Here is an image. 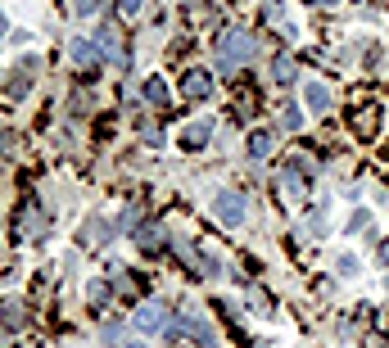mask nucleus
I'll return each instance as SVG.
<instances>
[{
    "instance_id": "nucleus-1",
    "label": "nucleus",
    "mask_w": 389,
    "mask_h": 348,
    "mask_svg": "<svg viewBox=\"0 0 389 348\" xmlns=\"http://www.w3.org/2000/svg\"><path fill=\"white\" fill-rule=\"evenodd\" d=\"M254 50H258V45H254V36L249 32H222V41H217V59H222V68H240V64H249V59H254Z\"/></svg>"
},
{
    "instance_id": "nucleus-2",
    "label": "nucleus",
    "mask_w": 389,
    "mask_h": 348,
    "mask_svg": "<svg viewBox=\"0 0 389 348\" xmlns=\"http://www.w3.org/2000/svg\"><path fill=\"white\" fill-rule=\"evenodd\" d=\"M213 213H217V222L240 227V222H245V195H236V190H222V195H217V204H213Z\"/></svg>"
},
{
    "instance_id": "nucleus-3",
    "label": "nucleus",
    "mask_w": 389,
    "mask_h": 348,
    "mask_svg": "<svg viewBox=\"0 0 389 348\" xmlns=\"http://www.w3.org/2000/svg\"><path fill=\"white\" fill-rule=\"evenodd\" d=\"M181 86H186V95H190V100H208V91H213V77H208L204 68H190Z\"/></svg>"
},
{
    "instance_id": "nucleus-4",
    "label": "nucleus",
    "mask_w": 389,
    "mask_h": 348,
    "mask_svg": "<svg viewBox=\"0 0 389 348\" xmlns=\"http://www.w3.org/2000/svg\"><path fill=\"white\" fill-rule=\"evenodd\" d=\"M303 100H308V109H313V113L331 109V91H326L322 82H308V86H303Z\"/></svg>"
},
{
    "instance_id": "nucleus-5",
    "label": "nucleus",
    "mask_w": 389,
    "mask_h": 348,
    "mask_svg": "<svg viewBox=\"0 0 389 348\" xmlns=\"http://www.w3.org/2000/svg\"><path fill=\"white\" fill-rule=\"evenodd\" d=\"M163 321H168V312H163L159 303H145L141 312H136V326H141V330H159Z\"/></svg>"
},
{
    "instance_id": "nucleus-6",
    "label": "nucleus",
    "mask_w": 389,
    "mask_h": 348,
    "mask_svg": "<svg viewBox=\"0 0 389 348\" xmlns=\"http://www.w3.org/2000/svg\"><path fill=\"white\" fill-rule=\"evenodd\" d=\"M271 77H276V86H294V59L290 55H276V59H271Z\"/></svg>"
},
{
    "instance_id": "nucleus-7",
    "label": "nucleus",
    "mask_w": 389,
    "mask_h": 348,
    "mask_svg": "<svg viewBox=\"0 0 389 348\" xmlns=\"http://www.w3.org/2000/svg\"><path fill=\"white\" fill-rule=\"evenodd\" d=\"M73 59H77V64H87V68H96V64H100L96 41H73Z\"/></svg>"
},
{
    "instance_id": "nucleus-8",
    "label": "nucleus",
    "mask_w": 389,
    "mask_h": 348,
    "mask_svg": "<svg viewBox=\"0 0 389 348\" xmlns=\"http://www.w3.org/2000/svg\"><path fill=\"white\" fill-rule=\"evenodd\" d=\"M249 154H254V159H267L271 154V131H254V136H249Z\"/></svg>"
},
{
    "instance_id": "nucleus-9",
    "label": "nucleus",
    "mask_w": 389,
    "mask_h": 348,
    "mask_svg": "<svg viewBox=\"0 0 389 348\" xmlns=\"http://www.w3.org/2000/svg\"><path fill=\"white\" fill-rule=\"evenodd\" d=\"M100 45H104V55H109V59H118V64H122V50H118V32H113V27H104V32H100Z\"/></svg>"
},
{
    "instance_id": "nucleus-10",
    "label": "nucleus",
    "mask_w": 389,
    "mask_h": 348,
    "mask_svg": "<svg viewBox=\"0 0 389 348\" xmlns=\"http://www.w3.org/2000/svg\"><path fill=\"white\" fill-rule=\"evenodd\" d=\"M281 127H285V131H299V127H303L299 104H285V109H281Z\"/></svg>"
},
{
    "instance_id": "nucleus-11",
    "label": "nucleus",
    "mask_w": 389,
    "mask_h": 348,
    "mask_svg": "<svg viewBox=\"0 0 389 348\" xmlns=\"http://www.w3.org/2000/svg\"><path fill=\"white\" fill-rule=\"evenodd\" d=\"M308 231H313V235H322V231H326V204L308 208Z\"/></svg>"
},
{
    "instance_id": "nucleus-12",
    "label": "nucleus",
    "mask_w": 389,
    "mask_h": 348,
    "mask_svg": "<svg viewBox=\"0 0 389 348\" xmlns=\"http://www.w3.org/2000/svg\"><path fill=\"white\" fill-rule=\"evenodd\" d=\"M208 141V122H190L186 127V145H204Z\"/></svg>"
},
{
    "instance_id": "nucleus-13",
    "label": "nucleus",
    "mask_w": 389,
    "mask_h": 348,
    "mask_svg": "<svg viewBox=\"0 0 389 348\" xmlns=\"http://www.w3.org/2000/svg\"><path fill=\"white\" fill-rule=\"evenodd\" d=\"M145 100H154V104H163V100H168V91H163L159 77H154V82H145Z\"/></svg>"
},
{
    "instance_id": "nucleus-14",
    "label": "nucleus",
    "mask_w": 389,
    "mask_h": 348,
    "mask_svg": "<svg viewBox=\"0 0 389 348\" xmlns=\"http://www.w3.org/2000/svg\"><path fill=\"white\" fill-rule=\"evenodd\" d=\"M335 272H340V276H353V272H357V258H353V253H344V258L335 262Z\"/></svg>"
},
{
    "instance_id": "nucleus-15",
    "label": "nucleus",
    "mask_w": 389,
    "mask_h": 348,
    "mask_svg": "<svg viewBox=\"0 0 389 348\" xmlns=\"http://www.w3.org/2000/svg\"><path fill=\"white\" fill-rule=\"evenodd\" d=\"M362 227H367V213H362V208H357L353 218H348V235H357V231H362Z\"/></svg>"
},
{
    "instance_id": "nucleus-16",
    "label": "nucleus",
    "mask_w": 389,
    "mask_h": 348,
    "mask_svg": "<svg viewBox=\"0 0 389 348\" xmlns=\"http://www.w3.org/2000/svg\"><path fill=\"white\" fill-rule=\"evenodd\" d=\"M376 262L389 272V240H380V244H376Z\"/></svg>"
},
{
    "instance_id": "nucleus-17",
    "label": "nucleus",
    "mask_w": 389,
    "mask_h": 348,
    "mask_svg": "<svg viewBox=\"0 0 389 348\" xmlns=\"http://www.w3.org/2000/svg\"><path fill=\"white\" fill-rule=\"evenodd\" d=\"M87 294H91V299H104L109 285H104V281H91V285H87Z\"/></svg>"
},
{
    "instance_id": "nucleus-18",
    "label": "nucleus",
    "mask_w": 389,
    "mask_h": 348,
    "mask_svg": "<svg viewBox=\"0 0 389 348\" xmlns=\"http://www.w3.org/2000/svg\"><path fill=\"white\" fill-rule=\"evenodd\" d=\"M118 10L122 14H136V10H141V0H118Z\"/></svg>"
},
{
    "instance_id": "nucleus-19",
    "label": "nucleus",
    "mask_w": 389,
    "mask_h": 348,
    "mask_svg": "<svg viewBox=\"0 0 389 348\" xmlns=\"http://www.w3.org/2000/svg\"><path fill=\"white\" fill-rule=\"evenodd\" d=\"M96 5H100V0H77V10H82V14H96Z\"/></svg>"
},
{
    "instance_id": "nucleus-20",
    "label": "nucleus",
    "mask_w": 389,
    "mask_h": 348,
    "mask_svg": "<svg viewBox=\"0 0 389 348\" xmlns=\"http://www.w3.org/2000/svg\"><path fill=\"white\" fill-rule=\"evenodd\" d=\"M303 5H340V0H303Z\"/></svg>"
},
{
    "instance_id": "nucleus-21",
    "label": "nucleus",
    "mask_w": 389,
    "mask_h": 348,
    "mask_svg": "<svg viewBox=\"0 0 389 348\" xmlns=\"http://www.w3.org/2000/svg\"><path fill=\"white\" fill-rule=\"evenodd\" d=\"M0 32H5V19H0Z\"/></svg>"
},
{
    "instance_id": "nucleus-22",
    "label": "nucleus",
    "mask_w": 389,
    "mask_h": 348,
    "mask_svg": "<svg viewBox=\"0 0 389 348\" xmlns=\"http://www.w3.org/2000/svg\"><path fill=\"white\" fill-rule=\"evenodd\" d=\"M127 348H141V344H127Z\"/></svg>"
}]
</instances>
